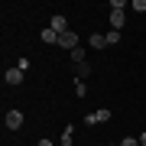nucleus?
I'll use <instances>...</instances> for the list:
<instances>
[{"mask_svg": "<svg viewBox=\"0 0 146 146\" xmlns=\"http://www.w3.org/2000/svg\"><path fill=\"white\" fill-rule=\"evenodd\" d=\"M75 75H78V81H84V78H88V75H91V65H88V62L75 65Z\"/></svg>", "mask_w": 146, "mask_h": 146, "instance_id": "nucleus-9", "label": "nucleus"}, {"mask_svg": "<svg viewBox=\"0 0 146 146\" xmlns=\"http://www.w3.org/2000/svg\"><path fill=\"white\" fill-rule=\"evenodd\" d=\"M36 146H52V140H39V143H36Z\"/></svg>", "mask_w": 146, "mask_h": 146, "instance_id": "nucleus-16", "label": "nucleus"}, {"mask_svg": "<svg viewBox=\"0 0 146 146\" xmlns=\"http://www.w3.org/2000/svg\"><path fill=\"white\" fill-rule=\"evenodd\" d=\"M140 146H146V130H143V133H140Z\"/></svg>", "mask_w": 146, "mask_h": 146, "instance_id": "nucleus-17", "label": "nucleus"}, {"mask_svg": "<svg viewBox=\"0 0 146 146\" xmlns=\"http://www.w3.org/2000/svg\"><path fill=\"white\" fill-rule=\"evenodd\" d=\"M58 46H62V49H68V52H72V49H78V36H75L72 29H68V33H62V36H58Z\"/></svg>", "mask_w": 146, "mask_h": 146, "instance_id": "nucleus-3", "label": "nucleus"}, {"mask_svg": "<svg viewBox=\"0 0 146 146\" xmlns=\"http://www.w3.org/2000/svg\"><path fill=\"white\" fill-rule=\"evenodd\" d=\"M3 123H7V130H20V127H23V114H20V110H7Z\"/></svg>", "mask_w": 146, "mask_h": 146, "instance_id": "nucleus-2", "label": "nucleus"}, {"mask_svg": "<svg viewBox=\"0 0 146 146\" xmlns=\"http://www.w3.org/2000/svg\"><path fill=\"white\" fill-rule=\"evenodd\" d=\"M110 146H114V143H110ZM117 146H120V143H117Z\"/></svg>", "mask_w": 146, "mask_h": 146, "instance_id": "nucleus-18", "label": "nucleus"}, {"mask_svg": "<svg viewBox=\"0 0 146 146\" xmlns=\"http://www.w3.org/2000/svg\"><path fill=\"white\" fill-rule=\"evenodd\" d=\"M23 75H26V72L13 65V68H7V72H3V81H7V84H20V81H23Z\"/></svg>", "mask_w": 146, "mask_h": 146, "instance_id": "nucleus-4", "label": "nucleus"}, {"mask_svg": "<svg viewBox=\"0 0 146 146\" xmlns=\"http://www.w3.org/2000/svg\"><path fill=\"white\" fill-rule=\"evenodd\" d=\"M72 62H75V65H81V62H84V49H81V46H78V49H72Z\"/></svg>", "mask_w": 146, "mask_h": 146, "instance_id": "nucleus-11", "label": "nucleus"}, {"mask_svg": "<svg viewBox=\"0 0 146 146\" xmlns=\"http://www.w3.org/2000/svg\"><path fill=\"white\" fill-rule=\"evenodd\" d=\"M123 20H127L123 10H110V26H114L117 33H120V26H123Z\"/></svg>", "mask_w": 146, "mask_h": 146, "instance_id": "nucleus-7", "label": "nucleus"}, {"mask_svg": "<svg viewBox=\"0 0 146 146\" xmlns=\"http://www.w3.org/2000/svg\"><path fill=\"white\" fill-rule=\"evenodd\" d=\"M104 120H110V110L101 107V110H94V114L84 117V123H88V127H98V123H104Z\"/></svg>", "mask_w": 146, "mask_h": 146, "instance_id": "nucleus-1", "label": "nucleus"}, {"mask_svg": "<svg viewBox=\"0 0 146 146\" xmlns=\"http://www.w3.org/2000/svg\"><path fill=\"white\" fill-rule=\"evenodd\" d=\"M120 146H140V140H136V136H127V140L120 143Z\"/></svg>", "mask_w": 146, "mask_h": 146, "instance_id": "nucleus-15", "label": "nucleus"}, {"mask_svg": "<svg viewBox=\"0 0 146 146\" xmlns=\"http://www.w3.org/2000/svg\"><path fill=\"white\" fill-rule=\"evenodd\" d=\"M117 42H120V33L110 29V33H107V46H117Z\"/></svg>", "mask_w": 146, "mask_h": 146, "instance_id": "nucleus-12", "label": "nucleus"}, {"mask_svg": "<svg viewBox=\"0 0 146 146\" xmlns=\"http://www.w3.org/2000/svg\"><path fill=\"white\" fill-rule=\"evenodd\" d=\"M88 46H91V49H104V46H107V36L94 33V36H88Z\"/></svg>", "mask_w": 146, "mask_h": 146, "instance_id": "nucleus-8", "label": "nucleus"}, {"mask_svg": "<svg viewBox=\"0 0 146 146\" xmlns=\"http://www.w3.org/2000/svg\"><path fill=\"white\" fill-rule=\"evenodd\" d=\"M133 10L136 13H146V0H133Z\"/></svg>", "mask_w": 146, "mask_h": 146, "instance_id": "nucleus-13", "label": "nucleus"}, {"mask_svg": "<svg viewBox=\"0 0 146 146\" xmlns=\"http://www.w3.org/2000/svg\"><path fill=\"white\" fill-rule=\"evenodd\" d=\"M75 94H78V98H84V94H88V88H84V81H78V84H75Z\"/></svg>", "mask_w": 146, "mask_h": 146, "instance_id": "nucleus-14", "label": "nucleus"}, {"mask_svg": "<svg viewBox=\"0 0 146 146\" xmlns=\"http://www.w3.org/2000/svg\"><path fill=\"white\" fill-rule=\"evenodd\" d=\"M39 39H42V42H46V46H55V42H58V33L46 26V29H42V33H39Z\"/></svg>", "mask_w": 146, "mask_h": 146, "instance_id": "nucleus-6", "label": "nucleus"}, {"mask_svg": "<svg viewBox=\"0 0 146 146\" xmlns=\"http://www.w3.org/2000/svg\"><path fill=\"white\" fill-rule=\"evenodd\" d=\"M72 136H75V127H65V133H62V146H72V143H75Z\"/></svg>", "mask_w": 146, "mask_h": 146, "instance_id": "nucleus-10", "label": "nucleus"}, {"mask_svg": "<svg viewBox=\"0 0 146 146\" xmlns=\"http://www.w3.org/2000/svg\"><path fill=\"white\" fill-rule=\"evenodd\" d=\"M49 29H55V33H58V36H62V33H68V20H65V16H62V13H55V16H52V20H49Z\"/></svg>", "mask_w": 146, "mask_h": 146, "instance_id": "nucleus-5", "label": "nucleus"}]
</instances>
